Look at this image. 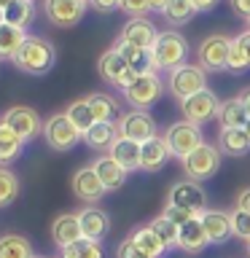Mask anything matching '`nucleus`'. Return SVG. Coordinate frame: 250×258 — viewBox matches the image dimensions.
<instances>
[{
  "label": "nucleus",
  "mask_w": 250,
  "mask_h": 258,
  "mask_svg": "<svg viewBox=\"0 0 250 258\" xmlns=\"http://www.w3.org/2000/svg\"><path fill=\"white\" fill-rule=\"evenodd\" d=\"M54 59H56V51L46 38L27 35L24 46L19 48V54L14 56V64L22 73H30V76H46L54 68Z\"/></svg>",
  "instance_id": "obj_1"
},
{
  "label": "nucleus",
  "mask_w": 250,
  "mask_h": 258,
  "mask_svg": "<svg viewBox=\"0 0 250 258\" xmlns=\"http://www.w3.org/2000/svg\"><path fill=\"white\" fill-rule=\"evenodd\" d=\"M151 54H153V62H156V70H175V68H180V64H185L189 40L175 30L159 32L156 43L151 46Z\"/></svg>",
  "instance_id": "obj_2"
},
{
  "label": "nucleus",
  "mask_w": 250,
  "mask_h": 258,
  "mask_svg": "<svg viewBox=\"0 0 250 258\" xmlns=\"http://www.w3.org/2000/svg\"><path fill=\"white\" fill-rule=\"evenodd\" d=\"M221 156H223V153H221L218 145H210V143L197 145V148H194L189 156L180 161L185 177H189V180H197V183L210 180V177L221 169Z\"/></svg>",
  "instance_id": "obj_3"
},
{
  "label": "nucleus",
  "mask_w": 250,
  "mask_h": 258,
  "mask_svg": "<svg viewBox=\"0 0 250 258\" xmlns=\"http://www.w3.org/2000/svg\"><path fill=\"white\" fill-rule=\"evenodd\" d=\"M43 137H46V145L51 151H70L76 148L78 140H84V135L78 132V126L65 116V113H54L51 118L43 121Z\"/></svg>",
  "instance_id": "obj_4"
},
{
  "label": "nucleus",
  "mask_w": 250,
  "mask_h": 258,
  "mask_svg": "<svg viewBox=\"0 0 250 258\" xmlns=\"http://www.w3.org/2000/svg\"><path fill=\"white\" fill-rule=\"evenodd\" d=\"M167 89H169V94H172L177 102L189 100L191 94H197V92H202V89H207L205 70H202L199 64H180V68L169 70Z\"/></svg>",
  "instance_id": "obj_5"
},
{
  "label": "nucleus",
  "mask_w": 250,
  "mask_h": 258,
  "mask_svg": "<svg viewBox=\"0 0 250 258\" xmlns=\"http://www.w3.org/2000/svg\"><path fill=\"white\" fill-rule=\"evenodd\" d=\"M177 105H180L183 121L197 124V126L218 118V110H221V100H218V94L210 92V89H202V92L191 94L189 100H183V102H177Z\"/></svg>",
  "instance_id": "obj_6"
},
{
  "label": "nucleus",
  "mask_w": 250,
  "mask_h": 258,
  "mask_svg": "<svg viewBox=\"0 0 250 258\" xmlns=\"http://www.w3.org/2000/svg\"><path fill=\"white\" fill-rule=\"evenodd\" d=\"M231 40L229 35H207L199 46V68L205 73H221L229 70V51H231Z\"/></svg>",
  "instance_id": "obj_7"
},
{
  "label": "nucleus",
  "mask_w": 250,
  "mask_h": 258,
  "mask_svg": "<svg viewBox=\"0 0 250 258\" xmlns=\"http://www.w3.org/2000/svg\"><path fill=\"white\" fill-rule=\"evenodd\" d=\"M116 132L124 140H135V143H148L151 137H156V121L148 110H129L124 116H118L116 121Z\"/></svg>",
  "instance_id": "obj_8"
},
{
  "label": "nucleus",
  "mask_w": 250,
  "mask_h": 258,
  "mask_svg": "<svg viewBox=\"0 0 250 258\" xmlns=\"http://www.w3.org/2000/svg\"><path fill=\"white\" fill-rule=\"evenodd\" d=\"M164 140H167V148H169V156H175L177 161H183L189 153L202 145V132L197 124H189V121H177V124H169V129L164 132Z\"/></svg>",
  "instance_id": "obj_9"
},
{
  "label": "nucleus",
  "mask_w": 250,
  "mask_h": 258,
  "mask_svg": "<svg viewBox=\"0 0 250 258\" xmlns=\"http://www.w3.org/2000/svg\"><path fill=\"white\" fill-rule=\"evenodd\" d=\"M167 205L189 210L191 215H202V213H205V207H207V197H205L202 183L185 177V180L172 183V188H169V194H167Z\"/></svg>",
  "instance_id": "obj_10"
},
{
  "label": "nucleus",
  "mask_w": 250,
  "mask_h": 258,
  "mask_svg": "<svg viewBox=\"0 0 250 258\" xmlns=\"http://www.w3.org/2000/svg\"><path fill=\"white\" fill-rule=\"evenodd\" d=\"M8 124V129L19 137V140L30 143L35 140V137L43 132V121H40V116L32 108H27V105H16V108H8L3 116H0Z\"/></svg>",
  "instance_id": "obj_11"
},
{
  "label": "nucleus",
  "mask_w": 250,
  "mask_h": 258,
  "mask_svg": "<svg viewBox=\"0 0 250 258\" xmlns=\"http://www.w3.org/2000/svg\"><path fill=\"white\" fill-rule=\"evenodd\" d=\"M161 81L156 73H151V76H137L132 84L124 89V100L132 105V110H148L153 102L161 97Z\"/></svg>",
  "instance_id": "obj_12"
},
{
  "label": "nucleus",
  "mask_w": 250,
  "mask_h": 258,
  "mask_svg": "<svg viewBox=\"0 0 250 258\" xmlns=\"http://www.w3.org/2000/svg\"><path fill=\"white\" fill-rule=\"evenodd\" d=\"M89 0H43V14L54 27H73L84 19Z\"/></svg>",
  "instance_id": "obj_13"
},
{
  "label": "nucleus",
  "mask_w": 250,
  "mask_h": 258,
  "mask_svg": "<svg viewBox=\"0 0 250 258\" xmlns=\"http://www.w3.org/2000/svg\"><path fill=\"white\" fill-rule=\"evenodd\" d=\"M97 73H100L102 81H108V84L118 86V89H127L137 78L132 73V68H129V62L116 51V48H108V51L100 56V62H97Z\"/></svg>",
  "instance_id": "obj_14"
},
{
  "label": "nucleus",
  "mask_w": 250,
  "mask_h": 258,
  "mask_svg": "<svg viewBox=\"0 0 250 258\" xmlns=\"http://www.w3.org/2000/svg\"><path fill=\"white\" fill-rule=\"evenodd\" d=\"M73 194H76L81 202H86V205H97V202L108 194V188H105L102 180L97 177L94 167L89 164V167H81L78 172L73 175Z\"/></svg>",
  "instance_id": "obj_15"
},
{
  "label": "nucleus",
  "mask_w": 250,
  "mask_h": 258,
  "mask_svg": "<svg viewBox=\"0 0 250 258\" xmlns=\"http://www.w3.org/2000/svg\"><path fill=\"white\" fill-rule=\"evenodd\" d=\"M210 245V237L205 231V223H202V215H194L191 221H185L180 226V231H177V250H183V253H202Z\"/></svg>",
  "instance_id": "obj_16"
},
{
  "label": "nucleus",
  "mask_w": 250,
  "mask_h": 258,
  "mask_svg": "<svg viewBox=\"0 0 250 258\" xmlns=\"http://www.w3.org/2000/svg\"><path fill=\"white\" fill-rule=\"evenodd\" d=\"M202 223L210 237V245H223L234 237V226H231V213L226 210H205L202 213Z\"/></svg>",
  "instance_id": "obj_17"
},
{
  "label": "nucleus",
  "mask_w": 250,
  "mask_h": 258,
  "mask_svg": "<svg viewBox=\"0 0 250 258\" xmlns=\"http://www.w3.org/2000/svg\"><path fill=\"white\" fill-rule=\"evenodd\" d=\"M159 32L156 27L145 19V16H135V19H129L124 24V30H121V38L124 43H132V46H140V48H151L153 43H156Z\"/></svg>",
  "instance_id": "obj_18"
},
{
  "label": "nucleus",
  "mask_w": 250,
  "mask_h": 258,
  "mask_svg": "<svg viewBox=\"0 0 250 258\" xmlns=\"http://www.w3.org/2000/svg\"><path fill=\"white\" fill-rule=\"evenodd\" d=\"M78 223H81V231H84V237L86 239H94V242H100L105 234L110 231V218L105 210L100 207H94V205H89L84 207L78 213Z\"/></svg>",
  "instance_id": "obj_19"
},
{
  "label": "nucleus",
  "mask_w": 250,
  "mask_h": 258,
  "mask_svg": "<svg viewBox=\"0 0 250 258\" xmlns=\"http://www.w3.org/2000/svg\"><path fill=\"white\" fill-rule=\"evenodd\" d=\"M113 48L129 62V68H132L135 76H151V73H156V62H153L151 48H140V46L124 43V40H118Z\"/></svg>",
  "instance_id": "obj_20"
},
{
  "label": "nucleus",
  "mask_w": 250,
  "mask_h": 258,
  "mask_svg": "<svg viewBox=\"0 0 250 258\" xmlns=\"http://www.w3.org/2000/svg\"><path fill=\"white\" fill-rule=\"evenodd\" d=\"M51 239L56 247H68L73 242L84 239V231H81V223H78V215L73 213H65V215H56L54 223H51Z\"/></svg>",
  "instance_id": "obj_21"
},
{
  "label": "nucleus",
  "mask_w": 250,
  "mask_h": 258,
  "mask_svg": "<svg viewBox=\"0 0 250 258\" xmlns=\"http://www.w3.org/2000/svg\"><path fill=\"white\" fill-rule=\"evenodd\" d=\"M92 167H94L97 177L102 180V185H105L108 191H118L121 185L127 183V175H129V172H127V169L118 164L116 159L110 156V153H105V156H100V159H97Z\"/></svg>",
  "instance_id": "obj_22"
},
{
  "label": "nucleus",
  "mask_w": 250,
  "mask_h": 258,
  "mask_svg": "<svg viewBox=\"0 0 250 258\" xmlns=\"http://www.w3.org/2000/svg\"><path fill=\"white\" fill-rule=\"evenodd\" d=\"M218 148L223 156H245L250 151V137L242 126H221L218 132Z\"/></svg>",
  "instance_id": "obj_23"
},
{
  "label": "nucleus",
  "mask_w": 250,
  "mask_h": 258,
  "mask_svg": "<svg viewBox=\"0 0 250 258\" xmlns=\"http://www.w3.org/2000/svg\"><path fill=\"white\" fill-rule=\"evenodd\" d=\"M167 159H169V148H167L164 135H156V137H151L148 143H143L140 169H145V172H159V169L167 164Z\"/></svg>",
  "instance_id": "obj_24"
},
{
  "label": "nucleus",
  "mask_w": 250,
  "mask_h": 258,
  "mask_svg": "<svg viewBox=\"0 0 250 258\" xmlns=\"http://www.w3.org/2000/svg\"><path fill=\"white\" fill-rule=\"evenodd\" d=\"M129 239H132L137 245V250L145 253L148 258H161V255H164V250H167V245L161 242V237L156 234V229H153L151 223L132 229V231H129Z\"/></svg>",
  "instance_id": "obj_25"
},
{
  "label": "nucleus",
  "mask_w": 250,
  "mask_h": 258,
  "mask_svg": "<svg viewBox=\"0 0 250 258\" xmlns=\"http://www.w3.org/2000/svg\"><path fill=\"white\" fill-rule=\"evenodd\" d=\"M110 156L118 161L127 172L132 169H140V159H143V145L135 143V140H124V137H116V143L110 145Z\"/></svg>",
  "instance_id": "obj_26"
},
{
  "label": "nucleus",
  "mask_w": 250,
  "mask_h": 258,
  "mask_svg": "<svg viewBox=\"0 0 250 258\" xmlns=\"http://www.w3.org/2000/svg\"><path fill=\"white\" fill-rule=\"evenodd\" d=\"M116 137H118V132H116V124H113V121H97L89 132H84V143L94 151H110V145L116 143Z\"/></svg>",
  "instance_id": "obj_27"
},
{
  "label": "nucleus",
  "mask_w": 250,
  "mask_h": 258,
  "mask_svg": "<svg viewBox=\"0 0 250 258\" xmlns=\"http://www.w3.org/2000/svg\"><path fill=\"white\" fill-rule=\"evenodd\" d=\"M22 151H24V140H19V137L8 129L6 121L0 118V167L14 164V161L22 156Z\"/></svg>",
  "instance_id": "obj_28"
},
{
  "label": "nucleus",
  "mask_w": 250,
  "mask_h": 258,
  "mask_svg": "<svg viewBox=\"0 0 250 258\" xmlns=\"http://www.w3.org/2000/svg\"><path fill=\"white\" fill-rule=\"evenodd\" d=\"M27 40V32L22 27H14V24H3L0 27V59H11L19 54V48Z\"/></svg>",
  "instance_id": "obj_29"
},
{
  "label": "nucleus",
  "mask_w": 250,
  "mask_h": 258,
  "mask_svg": "<svg viewBox=\"0 0 250 258\" xmlns=\"http://www.w3.org/2000/svg\"><path fill=\"white\" fill-rule=\"evenodd\" d=\"M65 116H68L73 124L78 126L81 135L89 132V129L97 124V118H94V113H92V105H89L86 97H81V100H73L68 108H65Z\"/></svg>",
  "instance_id": "obj_30"
},
{
  "label": "nucleus",
  "mask_w": 250,
  "mask_h": 258,
  "mask_svg": "<svg viewBox=\"0 0 250 258\" xmlns=\"http://www.w3.org/2000/svg\"><path fill=\"white\" fill-rule=\"evenodd\" d=\"M247 110L245 105H242L239 97H231V100L221 102V110H218V121H221V126H245L247 121Z\"/></svg>",
  "instance_id": "obj_31"
},
{
  "label": "nucleus",
  "mask_w": 250,
  "mask_h": 258,
  "mask_svg": "<svg viewBox=\"0 0 250 258\" xmlns=\"http://www.w3.org/2000/svg\"><path fill=\"white\" fill-rule=\"evenodd\" d=\"M0 258H35L32 245L19 234H3L0 237Z\"/></svg>",
  "instance_id": "obj_32"
},
{
  "label": "nucleus",
  "mask_w": 250,
  "mask_h": 258,
  "mask_svg": "<svg viewBox=\"0 0 250 258\" xmlns=\"http://www.w3.org/2000/svg\"><path fill=\"white\" fill-rule=\"evenodd\" d=\"M35 19V6L32 0H14L11 6H6V24H14V27H27V24Z\"/></svg>",
  "instance_id": "obj_33"
},
{
  "label": "nucleus",
  "mask_w": 250,
  "mask_h": 258,
  "mask_svg": "<svg viewBox=\"0 0 250 258\" xmlns=\"http://www.w3.org/2000/svg\"><path fill=\"white\" fill-rule=\"evenodd\" d=\"M194 16H197V8H194L191 0H169L167 8H164V19L169 24H175V27L189 24Z\"/></svg>",
  "instance_id": "obj_34"
},
{
  "label": "nucleus",
  "mask_w": 250,
  "mask_h": 258,
  "mask_svg": "<svg viewBox=\"0 0 250 258\" xmlns=\"http://www.w3.org/2000/svg\"><path fill=\"white\" fill-rule=\"evenodd\" d=\"M86 100L92 105V113L97 121H113V116H116V100L110 94L92 92V94H86Z\"/></svg>",
  "instance_id": "obj_35"
},
{
  "label": "nucleus",
  "mask_w": 250,
  "mask_h": 258,
  "mask_svg": "<svg viewBox=\"0 0 250 258\" xmlns=\"http://www.w3.org/2000/svg\"><path fill=\"white\" fill-rule=\"evenodd\" d=\"M16 197H19V177L8 167H0V210L14 205Z\"/></svg>",
  "instance_id": "obj_36"
},
{
  "label": "nucleus",
  "mask_w": 250,
  "mask_h": 258,
  "mask_svg": "<svg viewBox=\"0 0 250 258\" xmlns=\"http://www.w3.org/2000/svg\"><path fill=\"white\" fill-rule=\"evenodd\" d=\"M62 258H102V247H100V242L84 237L68 247H62Z\"/></svg>",
  "instance_id": "obj_37"
},
{
  "label": "nucleus",
  "mask_w": 250,
  "mask_h": 258,
  "mask_svg": "<svg viewBox=\"0 0 250 258\" xmlns=\"http://www.w3.org/2000/svg\"><path fill=\"white\" fill-rule=\"evenodd\" d=\"M151 226L156 229V234L161 237V242H164L167 247H177V231H180V226H175L169 218H164L161 213L151 221Z\"/></svg>",
  "instance_id": "obj_38"
},
{
  "label": "nucleus",
  "mask_w": 250,
  "mask_h": 258,
  "mask_svg": "<svg viewBox=\"0 0 250 258\" xmlns=\"http://www.w3.org/2000/svg\"><path fill=\"white\" fill-rule=\"evenodd\" d=\"M231 226H234V237L250 242V213L234 210V213H231Z\"/></svg>",
  "instance_id": "obj_39"
},
{
  "label": "nucleus",
  "mask_w": 250,
  "mask_h": 258,
  "mask_svg": "<svg viewBox=\"0 0 250 258\" xmlns=\"http://www.w3.org/2000/svg\"><path fill=\"white\" fill-rule=\"evenodd\" d=\"M121 11H127L129 16H145L151 11V0H121Z\"/></svg>",
  "instance_id": "obj_40"
},
{
  "label": "nucleus",
  "mask_w": 250,
  "mask_h": 258,
  "mask_svg": "<svg viewBox=\"0 0 250 258\" xmlns=\"http://www.w3.org/2000/svg\"><path fill=\"white\" fill-rule=\"evenodd\" d=\"M116 258H148V255L140 253L135 242L127 237V239H121V242H118V247H116Z\"/></svg>",
  "instance_id": "obj_41"
},
{
  "label": "nucleus",
  "mask_w": 250,
  "mask_h": 258,
  "mask_svg": "<svg viewBox=\"0 0 250 258\" xmlns=\"http://www.w3.org/2000/svg\"><path fill=\"white\" fill-rule=\"evenodd\" d=\"M161 215L164 218H169V221H172L175 226H183L185 221H191V213L189 210H180V207H172V205H164V210H161Z\"/></svg>",
  "instance_id": "obj_42"
},
{
  "label": "nucleus",
  "mask_w": 250,
  "mask_h": 258,
  "mask_svg": "<svg viewBox=\"0 0 250 258\" xmlns=\"http://www.w3.org/2000/svg\"><path fill=\"white\" fill-rule=\"evenodd\" d=\"M234 43L239 46V51H242V56H245L247 68H250V30H245V32H239V35L234 38Z\"/></svg>",
  "instance_id": "obj_43"
},
{
  "label": "nucleus",
  "mask_w": 250,
  "mask_h": 258,
  "mask_svg": "<svg viewBox=\"0 0 250 258\" xmlns=\"http://www.w3.org/2000/svg\"><path fill=\"white\" fill-rule=\"evenodd\" d=\"M234 16H239V19H247L250 22V0H229Z\"/></svg>",
  "instance_id": "obj_44"
},
{
  "label": "nucleus",
  "mask_w": 250,
  "mask_h": 258,
  "mask_svg": "<svg viewBox=\"0 0 250 258\" xmlns=\"http://www.w3.org/2000/svg\"><path fill=\"white\" fill-rule=\"evenodd\" d=\"M89 6H94V11L100 14H110L116 8H121V0H89Z\"/></svg>",
  "instance_id": "obj_45"
},
{
  "label": "nucleus",
  "mask_w": 250,
  "mask_h": 258,
  "mask_svg": "<svg viewBox=\"0 0 250 258\" xmlns=\"http://www.w3.org/2000/svg\"><path fill=\"white\" fill-rule=\"evenodd\" d=\"M234 210L250 213V185H247V188H242V191L237 194V199H234Z\"/></svg>",
  "instance_id": "obj_46"
},
{
  "label": "nucleus",
  "mask_w": 250,
  "mask_h": 258,
  "mask_svg": "<svg viewBox=\"0 0 250 258\" xmlns=\"http://www.w3.org/2000/svg\"><path fill=\"white\" fill-rule=\"evenodd\" d=\"M194 3V8H197V11H213V8L221 3V0H191Z\"/></svg>",
  "instance_id": "obj_47"
},
{
  "label": "nucleus",
  "mask_w": 250,
  "mask_h": 258,
  "mask_svg": "<svg viewBox=\"0 0 250 258\" xmlns=\"http://www.w3.org/2000/svg\"><path fill=\"white\" fill-rule=\"evenodd\" d=\"M167 3H169V0H151V11H161V14H164Z\"/></svg>",
  "instance_id": "obj_48"
},
{
  "label": "nucleus",
  "mask_w": 250,
  "mask_h": 258,
  "mask_svg": "<svg viewBox=\"0 0 250 258\" xmlns=\"http://www.w3.org/2000/svg\"><path fill=\"white\" fill-rule=\"evenodd\" d=\"M239 100H242V105H245V110H247V116H250V89H245V92L239 94Z\"/></svg>",
  "instance_id": "obj_49"
},
{
  "label": "nucleus",
  "mask_w": 250,
  "mask_h": 258,
  "mask_svg": "<svg viewBox=\"0 0 250 258\" xmlns=\"http://www.w3.org/2000/svg\"><path fill=\"white\" fill-rule=\"evenodd\" d=\"M3 24H6V8L0 6V27H3Z\"/></svg>",
  "instance_id": "obj_50"
},
{
  "label": "nucleus",
  "mask_w": 250,
  "mask_h": 258,
  "mask_svg": "<svg viewBox=\"0 0 250 258\" xmlns=\"http://www.w3.org/2000/svg\"><path fill=\"white\" fill-rule=\"evenodd\" d=\"M242 129H245V135H247V137H250V118H247V121H245V126H242Z\"/></svg>",
  "instance_id": "obj_51"
},
{
  "label": "nucleus",
  "mask_w": 250,
  "mask_h": 258,
  "mask_svg": "<svg viewBox=\"0 0 250 258\" xmlns=\"http://www.w3.org/2000/svg\"><path fill=\"white\" fill-rule=\"evenodd\" d=\"M11 3H14V0H0V6H3V8H6V6H11Z\"/></svg>",
  "instance_id": "obj_52"
},
{
  "label": "nucleus",
  "mask_w": 250,
  "mask_h": 258,
  "mask_svg": "<svg viewBox=\"0 0 250 258\" xmlns=\"http://www.w3.org/2000/svg\"><path fill=\"white\" fill-rule=\"evenodd\" d=\"M247 258H250V242H247Z\"/></svg>",
  "instance_id": "obj_53"
},
{
  "label": "nucleus",
  "mask_w": 250,
  "mask_h": 258,
  "mask_svg": "<svg viewBox=\"0 0 250 258\" xmlns=\"http://www.w3.org/2000/svg\"><path fill=\"white\" fill-rule=\"evenodd\" d=\"M35 258H43V255H35Z\"/></svg>",
  "instance_id": "obj_54"
},
{
  "label": "nucleus",
  "mask_w": 250,
  "mask_h": 258,
  "mask_svg": "<svg viewBox=\"0 0 250 258\" xmlns=\"http://www.w3.org/2000/svg\"><path fill=\"white\" fill-rule=\"evenodd\" d=\"M247 24H250V22H247Z\"/></svg>",
  "instance_id": "obj_55"
}]
</instances>
